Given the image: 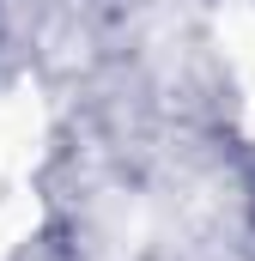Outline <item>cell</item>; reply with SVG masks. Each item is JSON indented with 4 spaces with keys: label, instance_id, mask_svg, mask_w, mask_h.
Instances as JSON below:
<instances>
[{
    "label": "cell",
    "instance_id": "obj_3",
    "mask_svg": "<svg viewBox=\"0 0 255 261\" xmlns=\"http://www.w3.org/2000/svg\"><path fill=\"white\" fill-rule=\"evenodd\" d=\"M207 31H213V55L225 61L231 79L255 73V0H213Z\"/></svg>",
    "mask_w": 255,
    "mask_h": 261
},
{
    "label": "cell",
    "instance_id": "obj_4",
    "mask_svg": "<svg viewBox=\"0 0 255 261\" xmlns=\"http://www.w3.org/2000/svg\"><path fill=\"white\" fill-rule=\"evenodd\" d=\"M237 85V134L255 146V73H243V79H231Z\"/></svg>",
    "mask_w": 255,
    "mask_h": 261
},
{
    "label": "cell",
    "instance_id": "obj_2",
    "mask_svg": "<svg viewBox=\"0 0 255 261\" xmlns=\"http://www.w3.org/2000/svg\"><path fill=\"white\" fill-rule=\"evenodd\" d=\"M49 225V195L43 176L24 170H0V261H18Z\"/></svg>",
    "mask_w": 255,
    "mask_h": 261
},
{
    "label": "cell",
    "instance_id": "obj_1",
    "mask_svg": "<svg viewBox=\"0 0 255 261\" xmlns=\"http://www.w3.org/2000/svg\"><path fill=\"white\" fill-rule=\"evenodd\" d=\"M49 140H55V116H49V103L37 97V85L0 79V170L43 176Z\"/></svg>",
    "mask_w": 255,
    "mask_h": 261
}]
</instances>
